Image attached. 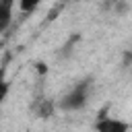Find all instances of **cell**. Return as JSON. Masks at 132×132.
I'll return each mask as SVG.
<instances>
[{
	"instance_id": "277c9868",
	"label": "cell",
	"mask_w": 132,
	"mask_h": 132,
	"mask_svg": "<svg viewBox=\"0 0 132 132\" xmlns=\"http://www.w3.org/2000/svg\"><path fill=\"white\" fill-rule=\"evenodd\" d=\"M41 2H43V0H19V10H21L23 14H29V12L37 10V6H39Z\"/></svg>"
},
{
	"instance_id": "3957f363",
	"label": "cell",
	"mask_w": 132,
	"mask_h": 132,
	"mask_svg": "<svg viewBox=\"0 0 132 132\" xmlns=\"http://www.w3.org/2000/svg\"><path fill=\"white\" fill-rule=\"evenodd\" d=\"M12 4L14 0H0V31H6L12 21Z\"/></svg>"
},
{
	"instance_id": "7a4b0ae2",
	"label": "cell",
	"mask_w": 132,
	"mask_h": 132,
	"mask_svg": "<svg viewBox=\"0 0 132 132\" xmlns=\"http://www.w3.org/2000/svg\"><path fill=\"white\" fill-rule=\"evenodd\" d=\"M95 130L97 132H128L130 130V126H128V122H124V120H118V118H99L97 122H95Z\"/></svg>"
},
{
	"instance_id": "6da1fadb",
	"label": "cell",
	"mask_w": 132,
	"mask_h": 132,
	"mask_svg": "<svg viewBox=\"0 0 132 132\" xmlns=\"http://www.w3.org/2000/svg\"><path fill=\"white\" fill-rule=\"evenodd\" d=\"M89 93H91V82L89 80H80L58 101V107L64 109V111H76V109L87 105Z\"/></svg>"
},
{
	"instance_id": "5b68a950",
	"label": "cell",
	"mask_w": 132,
	"mask_h": 132,
	"mask_svg": "<svg viewBox=\"0 0 132 132\" xmlns=\"http://www.w3.org/2000/svg\"><path fill=\"white\" fill-rule=\"evenodd\" d=\"M74 2H78V0H74Z\"/></svg>"
}]
</instances>
